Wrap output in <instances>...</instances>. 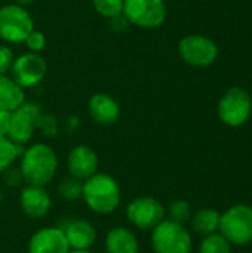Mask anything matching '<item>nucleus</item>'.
Listing matches in <instances>:
<instances>
[{
  "label": "nucleus",
  "mask_w": 252,
  "mask_h": 253,
  "mask_svg": "<svg viewBox=\"0 0 252 253\" xmlns=\"http://www.w3.org/2000/svg\"><path fill=\"white\" fill-rule=\"evenodd\" d=\"M24 182L28 185H48L58 170V156L52 147L37 142L24 150L19 165Z\"/></svg>",
  "instance_id": "obj_1"
},
{
  "label": "nucleus",
  "mask_w": 252,
  "mask_h": 253,
  "mask_svg": "<svg viewBox=\"0 0 252 253\" xmlns=\"http://www.w3.org/2000/svg\"><path fill=\"white\" fill-rule=\"evenodd\" d=\"M82 199L85 200L86 206L98 215L113 213L117 211L122 202L120 185L113 176L97 172L83 181Z\"/></svg>",
  "instance_id": "obj_2"
},
{
  "label": "nucleus",
  "mask_w": 252,
  "mask_h": 253,
  "mask_svg": "<svg viewBox=\"0 0 252 253\" xmlns=\"http://www.w3.org/2000/svg\"><path fill=\"white\" fill-rule=\"evenodd\" d=\"M151 248L154 253H190L192 236L183 224L163 219L151 231Z\"/></svg>",
  "instance_id": "obj_3"
},
{
  "label": "nucleus",
  "mask_w": 252,
  "mask_h": 253,
  "mask_svg": "<svg viewBox=\"0 0 252 253\" xmlns=\"http://www.w3.org/2000/svg\"><path fill=\"white\" fill-rule=\"evenodd\" d=\"M34 30V21L28 10L18 4L9 3L0 7V39L7 43H24L27 36Z\"/></svg>",
  "instance_id": "obj_4"
},
{
  "label": "nucleus",
  "mask_w": 252,
  "mask_h": 253,
  "mask_svg": "<svg viewBox=\"0 0 252 253\" xmlns=\"http://www.w3.org/2000/svg\"><path fill=\"white\" fill-rule=\"evenodd\" d=\"M221 234L229 243L242 246L252 242V208L248 205H236L227 209L220 218Z\"/></svg>",
  "instance_id": "obj_5"
},
{
  "label": "nucleus",
  "mask_w": 252,
  "mask_h": 253,
  "mask_svg": "<svg viewBox=\"0 0 252 253\" xmlns=\"http://www.w3.org/2000/svg\"><path fill=\"white\" fill-rule=\"evenodd\" d=\"M123 15L135 27L157 28L166 19V4L163 0H125Z\"/></svg>",
  "instance_id": "obj_6"
},
{
  "label": "nucleus",
  "mask_w": 252,
  "mask_h": 253,
  "mask_svg": "<svg viewBox=\"0 0 252 253\" xmlns=\"http://www.w3.org/2000/svg\"><path fill=\"white\" fill-rule=\"evenodd\" d=\"M251 114V98L242 87L229 89L218 104L220 120L232 127L242 126Z\"/></svg>",
  "instance_id": "obj_7"
},
{
  "label": "nucleus",
  "mask_w": 252,
  "mask_h": 253,
  "mask_svg": "<svg viewBox=\"0 0 252 253\" xmlns=\"http://www.w3.org/2000/svg\"><path fill=\"white\" fill-rule=\"evenodd\" d=\"M42 114V108L34 102H24L15 111L10 113V123L7 138L16 145H25L37 129V120Z\"/></svg>",
  "instance_id": "obj_8"
},
{
  "label": "nucleus",
  "mask_w": 252,
  "mask_h": 253,
  "mask_svg": "<svg viewBox=\"0 0 252 253\" xmlns=\"http://www.w3.org/2000/svg\"><path fill=\"white\" fill-rule=\"evenodd\" d=\"M165 208L153 197H137L126 208V219L140 230H153L165 219Z\"/></svg>",
  "instance_id": "obj_9"
},
{
  "label": "nucleus",
  "mask_w": 252,
  "mask_h": 253,
  "mask_svg": "<svg viewBox=\"0 0 252 253\" xmlns=\"http://www.w3.org/2000/svg\"><path fill=\"white\" fill-rule=\"evenodd\" d=\"M178 52L183 61L193 67H209L218 55L217 44L201 34H190L181 39Z\"/></svg>",
  "instance_id": "obj_10"
},
{
  "label": "nucleus",
  "mask_w": 252,
  "mask_h": 253,
  "mask_svg": "<svg viewBox=\"0 0 252 253\" xmlns=\"http://www.w3.org/2000/svg\"><path fill=\"white\" fill-rule=\"evenodd\" d=\"M48 62L40 53L28 52L13 59L10 67L12 79L22 87H34L37 86L46 76Z\"/></svg>",
  "instance_id": "obj_11"
},
{
  "label": "nucleus",
  "mask_w": 252,
  "mask_h": 253,
  "mask_svg": "<svg viewBox=\"0 0 252 253\" xmlns=\"http://www.w3.org/2000/svg\"><path fill=\"white\" fill-rule=\"evenodd\" d=\"M71 251L62 228L45 227L36 231L28 242V253H68Z\"/></svg>",
  "instance_id": "obj_12"
},
{
  "label": "nucleus",
  "mask_w": 252,
  "mask_h": 253,
  "mask_svg": "<svg viewBox=\"0 0 252 253\" xmlns=\"http://www.w3.org/2000/svg\"><path fill=\"white\" fill-rule=\"evenodd\" d=\"M98 154L88 145H77L74 147L67 157V169L70 176L86 181L92 175L98 172Z\"/></svg>",
  "instance_id": "obj_13"
},
{
  "label": "nucleus",
  "mask_w": 252,
  "mask_h": 253,
  "mask_svg": "<svg viewBox=\"0 0 252 253\" xmlns=\"http://www.w3.org/2000/svg\"><path fill=\"white\" fill-rule=\"evenodd\" d=\"M52 206V200L45 187L27 185L19 194V208L24 215L33 219L45 218Z\"/></svg>",
  "instance_id": "obj_14"
},
{
  "label": "nucleus",
  "mask_w": 252,
  "mask_h": 253,
  "mask_svg": "<svg viewBox=\"0 0 252 253\" xmlns=\"http://www.w3.org/2000/svg\"><path fill=\"white\" fill-rule=\"evenodd\" d=\"M88 111L91 119L101 126H111L120 116V107L117 101L108 93H95L89 98Z\"/></svg>",
  "instance_id": "obj_15"
},
{
  "label": "nucleus",
  "mask_w": 252,
  "mask_h": 253,
  "mask_svg": "<svg viewBox=\"0 0 252 253\" xmlns=\"http://www.w3.org/2000/svg\"><path fill=\"white\" fill-rule=\"evenodd\" d=\"M64 234L70 248L74 251H89L97 242V228L86 219L71 221L64 228Z\"/></svg>",
  "instance_id": "obj_16"
},
{
  "label": "nucleus",
  "mask_w": 252,
  "mask_h": 253,
  "mask_svg": "<svg viewBox=\"0 0 252 253\" xmlns=\"http://www.w3.org/2000/svg\"><path fill=\"white\" fill-rule=\"evenodd\" d=\"M105 253H138L140 245L135 233L126 227L111 228L104 242Z\"/></svg>",
  "instance_id": "obj_17"
},
{
  "label": "nucleus",
  "mask_w": 252,
  "mask_h": 253,
  "mask_svg": "<svg viewBox=\"0 0 252 253\" xmlns=\"http://www.w3.org/2000/svg\"><path fill=\"white\" fill-rule=\"evenodd\" d=\"M25 102L24 89L9 76H0V110L15 111Z\"/></svg>",
  "instance_id": "obj_18"
},
{
  "label": "nucleus",
  "mask_w": 252,
  "mask_h": 253,
  "mask_svg": "<svg viewBox=\"0 0 252 253\" xmlns=\"http://www.w3.org/2000/svg\"><path fill=\"white\" fill-rule=\"evenodd\" d=\"M220 218L221 215L209 208L198 211L192 218V227L193 230L201 236H209L218 231L220 228Z\"/></svg>",
  "instance_id": "obj_19"
},
{
  "label": "nucleus",
  "mask_w": 252,
  "mask_h": 253,
  "mask_svg": "<svg viewBox=\"0 0 252 253\" xmlns=\"http://www.w3.org/2000/svg\"><path fill=\"white\" fill-rule=\"evenodd\" d=\"M24 153L22 145H16L9 138H0V175L13 166L15 160Z\"/></svg>",
  "instance_id": "obj_20"
},
{
  "label": "nucleus",
  "mask_w": 252,
  "mask_h": 253,
  "mask_svg": "<svg viewBox=\"0 0 252 253\" xmlns=\"http://www.w3.org/2000/svg\"><path fill=\"white\" fill-rule=\"evenodd\" d=\"M232 248L229 240L223 234H209L205 236L199 246V253H230Z\"/></svg>",
  "instance_id": "obj_21"
},
{
  "label": "nucleus",
  "mask_w": 252,
  "mask_h": 253,
  "mask_svg": "<svg viewBox=\"0 0 252 253\" xmlns=\"http://www.w3.org/2000/svg\"><path fill=\"white\" fill-rule=\"evenodd\" d=\"M58 193L64 200L68 202H76L79 199H82V193H83V181L76 179L73 176L64 178L59 184H58Z\"/></svg>",
  "instance_id": "obj_22"
},
{
  "label": "nucleus",
  "mask_w": 252,
  "mask_h": 253,
  "mask_svg": "<svg viewBox=\"0 0 252 253\" xmlns=\"http://www.w3.org/2000/svg\"><path fill=\"white\" fill-rule=\"evenodd\" d=\"M168 215L169 219L178 224H186L192 218V209L190 205L186 200H174L168 206Z\"/></svg>",
  "instance_id": "obj_23"
},
{
  "label": "nucleus",
  "mask_w": 252,
  "mask_h": 253,
  "mask_svg": "<svg viewBox=\"0 0 252 253\" xmlns=\"http://www.w3.org/2000/svg\"><path fill=\"white\" fill-rule=\"evenodd\" d=\"M125 0H92L94 9L104 18H111L123 12Z\"/></svg>",
  "instance_id": "obj_24"
},
{
  "label": "nucleus",
  "mask_w": 252,
  "mask_h": 253,
  "mask_svg": "<svg viewBox=\"0 0 252 253\" xmlns=\"http://www.w3.org/2000/svg\"><path fill=\"white\" fill-rule=\"evenodd\" d=\"M37 129L46 136H55L58 133V120L52 114L42 113L37 120Z\"/></svg>",
  "instance_id": "obj_25"
},
{
  "label": "nucleus",
  "mask_w": 252,
  "mask_h": 253,
  "mask_svg": "<svg viewBox=\"0 0 252 253\" xmlns=\"http://www.w3.org/2000/svg\"><path fill=\"white\" fill-rule=\"evenodd\" d=\"M25 46L28 47V50L30 52H34V53H40L43 49H45V46H46V37H45V34L42 33V31H39V30H33L28 36H27V39H25Z\"/></svg>",
  "instance_id": "obj_26"
},
{
  "label": "nucleus",
  "mask_w": 252,
  "mask_h": 253,
  "mask_svg": "<svg viewBox=\"0 0 252 253\" xmlns=\"http://www.w3.org/2000/svg\"><path fill=\"white\" fill-rule=\"evenodd\" d=\"M3 181H4V184L7 187H12V188L21 187L22 182H24V176L21 173V169L15 168V166H10L9 169H6L3 172Z\"/></svg>",
  "instance_id": "obj_27"
},
{
  "label": "nucleus",
  "mask_w": 252,
  "mask_h": 253,
  "mask_svg": "<svg viewBox=\"0 0 252 253\" xmlns=\"http://www.w3.org/2000/svg\"><path fill=\"white\" fill-rule=\"evenodd\" d=\"M13 52L10 47L0 44V76H4L6 73L10 71V67L13 64Z\"/></svg>",
  "instance_id": "obj_28"
},
{
  "label": "nucleus",
  "mask_w": 252,
  "mask_h": 253,
  "mask_svg": "<svg viewBox=\"0 0 252 253\" xmlns=\"http://www.w3.org/2000/svg\"><path fill=\"white\" fill-rule=\"evenodd\" d=\"M108 28L111 30V31H114V33H122V31H125L131 24H129V21H128V18L123 15V12L122 13H119V15H116V16H111V18H108Z\"/></svg>",
  "instance_id": "obj_29"
},
{
  "label": "nucleus",
  "mask_w": 252,
  "mask_h": 253,
  "mask_svg": "<svg viewBox=\"0 0 252 253\" xmlns=\"http://www.w3.org/2000/svg\"><path fill=\"white\" fill-rule=\"evenodd\" d=\"M9 123H10V113L0 110V138H7Z\"/></svg>",
  "instance_id": "obj_30"
},
{
  "label": "nucleus",
  "mask_w": 252,
  "mask_h": 253,
  "mask_svg": "<svg viewBox=\"0 0 252 253\" xmlns=\"http://www.w3.org/2000/svg\"><path fill=\"white\" fill-rule=\"evenodd\" d=\"M18 4H21V6H27V4H30V3H33L34 0H15Z\"/></svg>",
  "instance_id": "obj_31"
},
{
  "label": "nucleus",
  "mask_w": 252,
  "mask_h": 253,
  "mask_svg": "<svg viewBox=\"0 0 252 253\" xmlns=\"http://www.w3.org/2000/svg\"><path fill=\"white\" fill-rule=\"evenodd\" d=\"M68 253H92V252H89V251H74V249H71Z\"/></svg>",
  "instance_id": "obj_32"
},
{
  "label": "nucleus",
  "mask_w": 252,
  "mask_h": 253,
  "mask_svg": "<svg viewBox=\"0 0 252 253\" xmlns=\"http://www.w3.org/2000/svg\"><path fill=\"white\" fill-rule=\"evenodd\" d=\"M1 202H3V191L0 190V203H1Z\"/></svg>",
  "instance_id": "obj_33"
}]
</instances>
